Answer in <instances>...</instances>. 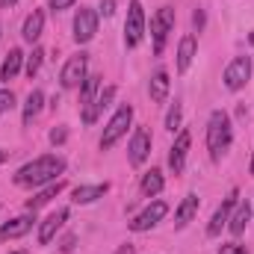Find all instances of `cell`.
<instances>
[{
	"mask_svg": "<svg viewBox=\"0 0 254 254\" xmlns=\"http://www.w3.org/2000/svg\"><path fill=\"white\" fill-rule=\"evenodd\" d=\"M63 172H65V160L60 154H48V157L30 160L27 166H21V169L15 172V184H18V187H48V184H54Z\"/></svg>",
	"mask_w": 254,
	"mask_h": 254,
	"instance_id": "6da1fadb",
	"label": "cell"
},
{
	"mask_svg": "<svg viewBox=\"0 0 254 254\" xmlns=\"http://www.w3.org/2000/svg\"><path fill=\"white\" fill-rule=\"evenodd\" d=\"M231 139H234L231 116L225 110H213L210 113V122H207V151H210V160L213 163H219L225 157V151L231 148Z\"/></svg>",
	"mask_w": 254,
	"mask_h": 254,
	"instance_id": "7a4b0ae2",
	"label": "cell"
},
{
	"mask_svg": "<svg viewBox=\"0 0 254 254\" xmlns=\"http://www.w3.org/2000/svg\"><path fill=\"white\" fill-rule=\"evenodd\" d=\"M172 27H175V9H172V6H160V9L151 15V39H154V54H157V57L163 54Z\"/></svg>",
	"mask_w": 254,
	"mask_h": 254,
	"instance_id": "3957f363",
	"label": "cell"
},
{
	"mask_svg": "<svg viewBox=\"0 0 254 254\" xmlns=\"http://www.w3.org/2000/svg\"><path fill=\"white\" fill-rule=\"evenodd\" d=\"M133 122V107L125 104V107H119V113L110 119V125L104 127V136H101V151H110L122 136L127 133V127Z\"/></svg>",
	"mask_w": 254,
	"mask_h": 254,
	"instance_id": "277c9868",
	"label": "cell"
},
{
	"mask_svg": "<svg viewBox=\"0 0 254 254\" xmlns=\"http://www.w3.org/2000/svg\"><path fill=\"white\" fill-rule=\"evenodd\" d=\"M142 39H145V9H142V0H130L125 18V45L136 48Z\"/></svg>",
	"mask_w": 254,
	"mask_h": 254,
	"instance_id": "5b68a950",
	"label": "cell"
},
{
	"mask_svg": "<svg viewBox=\"0 0 254 254\" xmlns=\"http://www.w3.org/2000/svg\"><path fill=\"white\" fill-rule=\"evenodd\" d=\"M151 145H154L151 130L145 125H139L133 130V136H130V145H127V160H130V166H142V163L151 157Z\"/></svg>",
	"mask_w": 254,
	"mask_h": 254,
	"instance_id": "8992f818",
	"label": "cell"
},
{
	"mask_svg": "<svg viewBox=\"0 0 254 254\" xmlns=\"http://www.w3.org/2000/svg\"><path fill=\"white\" fill-rule=\"evenodd\" d=\"M86 71H89V57H86V54H74V57H68L63 74H60L63 89H80V86H83V80L89 77Z\"/></svg>",
	"mask_w": 254,
	"mask_h": 254,
	"instance_id": "52a82bcc",
	"label": "cell"
},
{
	"mask_svg": "<svg viewBox=\"0 0 254 254\" xmlns=\"http://www.w3.org/2000/svg\"><path fill=\"white\" fill-rule=\"evenodd\" d=\"M98 33V12L89 9V6H80L77 15H74V42L77 45H86L92 42Z\"/></svg>",
	"mask_w": 254,
	"mask_h": 254,
	"instance_id": "ba28073f",
	"label": "cell"
},
{
	"mask_svg": "<svg viewBox=\"0 0 254 254\" xmlns=\"http://www.w3.org/2000/svg\"><path fill=\"white\" fill-rule=\"evenodd\" d=\"M166 213H169V204H166V201H151V204L130 222V231H133V234H145V231H151L154 225H160V222L166 219Z\"/></svg>",
	"mask_w": 254,
	"mask_h": 254,
	"instance_id": "9c48e42d",
	"label": "cell"
},
{
	"mask_svg": "<svg viewBox=\"0 0 254 254\" xmlns=\"http://www.w3.org/2000/svg\"><path fill=\"white\" fill-rule=\"evenodd\" d=\"M98 92H101V77H95V74H89L86 80H83V86H80V107H83V125H95L98 122V116H95V98H98Z\"/></svg>",
	"mask_w": 254,
	"mask_h": 254,
	"instance_id": "30bf717a",
	"label": "cell"
},
{
	"mask_svg": "<svg viewBox=\"0 0 254 254\" xmlns=\"http://www.w3.org/2000/svg\"><path fill=\"white\" fill-rule=\"evenodd\" d=\"M249 80H252V60H249V57H237V60H231V65L225 68V89L240 92Z\"/></svg>",
	"mask_w": 254,
	"mask_h": 254,
	"instance_id": "8fae6325",
	"label": "cell"
},
{
	"mask_svg": "<svg viewBox=\"0 0 254 254\" xmlns=\"http://www.w3.org/2000/svg\"><path fill=\"white\" fill-rule=\"evenodd\" d=\"M237 198H240V192L231 190V195L216 207V213H213V219H210V225H207V237H219L222 228H228V219H231V210L237 207Z\"/></svg>",
	"mask_w": 254,
	"mask_h": 254,
	"instance_id": "7c38bea8",
	"label": "cell"
},
{
	"mask_svg": "<svg viewBox=\"0 0 254 254\" xmlns=\"http://www.w3.org/2000/svg\"><path fill=\"white\" fill-rule=\"evenodd\" d=\"M190 130H178V139H175V145H172V151H169V169L175 172V175H181L184 172V166H187V154H190Z\"/></svg>",
	"mask_w": 254,
	"mask_h": 254,
	"instance_id": "4fadbf2b",
	"label": "cell"
},
{
	"mask_svg": "<svg viewBox=\"0 0 254 254\" xmlns=\"http://www.w3.org/2000/svg\"><path fill=\"white\" fill-rule=\"evenodd\" d=\"M65 219H68V207H60V210H54V213L42 222V228H39V246H48V243L60 234V228L65 225Z\"/></svg>",
	"mask_w": 254,
	"mask_h": 254,
	"instance_id": "5bb4252c",
	"label": "cell"
},
{
	"mask_svg": "<svg viewBox=\"0 0 254 254\" xmlns=\"http://www.w3.org/2000/svg\"><path fill=\"white\" fill-rule=\"evenodd\" d=\"M33 225H36V213H24V216H18V219L6 222V225L0 228V240H18V237L30 234V231H33Z\"/></svg>",
	"mask_w": 254,
	"mask_h": 254,
	"instance_id": "9a60e30c",
	"label": "cell"
},
{
	"mask_svg": "<svg viewBox=\"0 0 254 254\" xmlns=\"http://www.w3.org/2000/svg\"><path fill=\"white\" fill-rule=\"evenodd\" d=\"M198 207H201V201H198V195L190 192L184 201H181V207L175 210V228H187L192 219H195V213H198Z\"/></svg>",
	"mask_w": 254,
	"mask_h": 254,
	"instance_id": "2e32d148",
	"label": "cell"
},
{
	"mask_svg": "<svg viewBox=\"0 0 254 254\" xmlns=\"http://www.w3.org/2000/svg\"><path fill=\"white\" fill-rule=\"evenodd\" d=\"M42 30H45V12H42V9H33V12L27 15L24 27H21V36H24V42L33 45V42H39Z\"/></svg>",
	"mask_w": 254,
	"mask_h": 254,
	"instance_id": "e0dca14e",
	"label": "cell"
},
{
	"mask_svg": "<svg viewBox=\"0 0 254 254\" xmlns=\"http://www.w3.org/2000/svg\"><path fill=\"white\" fill-rule=\"evenodd\" d=\"M169 86H172L169 74H166L163 68L154 71V77H151V83H148V95H151V101H154V104H166V98H169Z\"/></svg>",
	"mask_w": 254,
	"mask_h": 254,
	"instance_id": "ac0fdd59",
	"label": "cell"
},
{
	"mask_svg": "<svg viewBox=\"0 0 254 254\" xmlns=\"http://www.w3.org/2000/svg\"><path fill=\"white\" fill-rule=\"evenodd\" d=\"M63 190H65V181H54V184H48L42 192H36L33 198H27V210H30V213H36L39 207H45L51 198H57Z\"/></svg>",
	"mask_w": 254,
	"mask_h": 254,
	"instance_id": "d6986e66",
	"label": "cell"
},
{
	"mask_svg": "<svg viewBox=\"0 0 254 254\" xmlns=\"http://www.w3.org/2000/svg\"><path fill=\"white\" fill-rule=\"evenodd\" d=\"M107 192H110V184H92V187H77V190L71 192V201H74V204H92V201L104 198Z\"/></svg>",
	"mask_w": 254,
	"mask_h": 254,
	"instance_id": "ffe728a7",
	"label": "cell"
},
{
	"mask_svg": "<svg viewBox=\"0 0 254 254\" xmlns=\"http://www.w3.org/2000/svg\"><path fill=\"white\" fill-rule=\"evenodd\" d=\"M21 63H24V54H21V48H12V51L6 54L3 65H0V80H3V83L15 80V77H18V71H21Z\"/></svg>",
	"mask_w": 254,
	"mask_h": 254,
	"instance_id": "44dd1931",
	"label": "cell"
},
{
	"mask_svg": "<svg viewBox=\"0 0 254 254\" xmlns=\"http://www.w3.org/2000/svg\"><path fill=\"white\" fill-rule=\"evenodd\" d=\"M195 51H198L195 36H184V39H181V45H178V71H181V74H184V71H190L192 60H195Z\"/></svg>",
	"mask_w": 254,
	"mask_h": 254,
	"instance_id": "7402d4cb",
	"label": "cell"
},
{
	"mask_svg": "<svg viewBox=\"0 0 254 254\" xmlns=\"http://www.w3.org/2000/svg\"><path fill=\"white\" fill-rule=\"evenodd\" d=\"M163 187H166V181H163V172H160V169H151L148 175H142L139 190H142L145 198H157V195L163 192Z\"/></svg>",
	"mask_w": 254,
	"mask_h": 254,
	"instance_id": "603a6c76",
	"label": "cell"
},
{
	"mask_svg": "<svg viewBox=\"0 0 254 254\" xmlns=\"http://www.w3.org/2000/svg\"><path fill=\"white\" fill-rule=\"evenodd\" d=\"M42 104H45V95L39 92V89H33L30 95H27V104H24V116H21V122L24 127H30L36 119H39V113H42Z\"/></svg>",
	"mask_w": 254,
	"mask_h": 254,
	"instance_id": "cb8c5ba5",
	"label": "cell"
},
{
	"mask_svg": "<svg viewBox=\"0 0 254 254\" xmlns=\"http://www.w3.org/2000/svg\"><path fill=\"white\" fill-rule=\"evenodd\" d=\"M249 219H252V210H249V204H237V210H234V213H231V219H228V231H231L234 237H240V234L246 231Z\"/></svg>",
	"mask_w": 254,
	"mask_h": 254,
	"instance_id": "d4e9b609",
	"label": "cell"
},
{
	"mask_svg": "<svg viewBox=\"0 0 254 254\" xmlns=\"http://www.w3.org/2000/svg\"><path fill=\"white\" fill-rule=\"evenodd\" d=\"M113 98H116V86H101V92H98V98H95V116H101V113L113 104Z\"/></svg>",
	"mask_w": 254,
	"mask_h": 254,
	"instance_id": "484cf974",
	"label": "cell"
},
{
	"mask_svg": "<svg viewBox=\"0 0 254 254\" xmlns=\"http://www.w3.org/2000/svg\"><path fill=\"white\" fill-rule=\"evenodd\" d=\"M42 63H45V51H42V48H33V54L27 57V65H24V71H27V77H30V80L39 74Z\"/></svg>",
	"mask_w": 254,
	"mask_h": 254,
	"instance_id": "4316f807",
	"label": "cell"
},
{
	"mask_svg": "<svg viewBox=\"0 0 254 254\" xmlns=\"http://www.w3.org/2000/svg\"><path fill=\"white\" fill-rule=\"evenodd\" d=\"M181 122H184V107H181V101H175L172 110H169V116H166V130L169 133L181 130Z\"/></svg>",
	"mask_w": 254,
	"mask_h": 254,
	"instance_id": "83f0119b",
	"label": "cell"
},
{
	"mask_svg": "<svg viewBox=\"0 0 254 254\" xmlns=\"http://www.w3.org/2000/svg\"><path fill=\"white\" fill-rule=\"evenodd\" d=\"M15 110V95H12V89H0V116H6V113H12Z\"/></svg>",
	"mask_w": 254,
	"mask_h": 254,
	"instance_id": "f1b7e54d",
	"label": "cell"
},
{
	"mask_svg": "<svg viewBox=\"0 0 254 254\" xmlns=\"http://www.w3.org/2000/svg\"><path fill=\"white\" fill-rule=\"evenodd\" d=\"M65 139H68V130H65L63 125H60V127H54V130H51V142H54V145H63Z\"/></svg>",
	"mask_w": 254,
	"mask_h": 254,
	"instance_id": "f546056e",
	"label": "cell"
},
{
	"mask_svg": "<svg viewBox=\"0 0 254 254\" xmlns=\"http://www.w3.org/2000/svg\"><path fill=\"white\" fill-rule=\"evenodd\" d=\"M219 254H249V252H246L240 243H225V246L219 249Z\"/></svg>",
	"mask_w": 254,
	"mask_h": 254,
	"instance_id": "4dcf8cb0",
	"label": "cell"
},
{
	"mask_svg": "<svg viewBox=\"0 0 254 254\" xmlns=\"http://www.w3.org/2000/svg\"><path fill=\"white\" fill-rule=\"evenodd\" d=\"M48 3H51L54 12H63V9H68V6H74V0H48Z\"/></svg>",
	"mask_w": 254,
	"mask_h": 254,
	"instance_id": "1f68e13d",
	"label": "cell"
},
{
	"mask_svg": "<svg viewBox=\"0 0 254 254\" xmlns=\"http://www.w3.org/2000/svg\"><path fill=\"white\" fill-rule=\"evenodd\" d=\"M74 243H77V237H74V234H68V237L63 240V246H60V249L68 254V252H74Z\"/></svg>",
	"mask_w": 254,
	"mask_h": 254,
	"instance_id": "d6a6232c",
	"label": "cell"
},
{
	"mask_svg": "<svg viewBox=\"0 0 254 254\" xmlns=\"http://www.w3.org/2000/svg\"><path fill=\"white\" fill-rule=\"evenodd\" d=\"M113 6H116V3H113V0H101V15H107V18H110V15H113V12H116V9H113Z\"/></svg>",
	"mask_w": 254,
	"mask_h": 254,
	"instance_id": "836d02e7",
	"label": "cell"
},
{
	"mask_svg": "<svg viewBox=\"0 0 254 254\" xmlns=\"http://www.w3.org/2000/svg\"><path fill=\"white\" fill-rule=\"evenodd\" d=\"M192 24H195V30H201V27H204V12H201V9L192 15Z\"/></svg>",
	"mask_w": 254,
	"mask_h": 254,
	"instance_id": "e575fe53",
	"label": "cell"
},
{
	"mask_svg": "<svg viewBox=\"0 0 254 254\" xmlns=\"http://www.w3.org/2000/svg\"><path fill=\"white\" fill-rule=\"evenodd\" d=\"M15 3H18V0H0V6H3V9H12Z\"/></svg>",
	"mask_w": 254,
	"mask_h": 254,
	"instance_id": "d590c367",
	"label": "cell"
},
{
	"mask_svg": "<svg viewBox=\"0 0 254 254\" xmlns=\"http://www.w3.org/2000/svg\"><path fill=\"white\" fill-rule=\"evenodd\" d=\"M6 160H9V151H3V148H0V166H3Z\"/></svg>",
	"mask_w": 254,
	"mask_h": 254,
	"instance_id": "8d00e7d4",
	"label": "cell"
},
{
	"mask_svg": "<svg viewBox=\"0 0 254 254\" xmlns=\"http://www.w3.org/2000/svg\"><path fill=\"white\" fill-rule=\"evenodd\" d=\"M249 172H252V178H254V151H252V166H249Z\"/></svg>",
	"mask_w": 254,
	"mask_h": 254,
	"instance_id": "74e56055",
	"label": "cell"
},
{
	"mask_svg": "<svg viewBox=\"0 0 254 254\" xmlns=\"http://www.w3.org/2000/svg\"><path fill=\"white\" fill-rule=\"evenodd\" d=\"M249 42H252V45H254V30H252V33H249Z\"/></svg>",
	"mask_w": 254,
	"mask_h": 254,
	"instance_id": "f35d334b",
	"label": "cell"
},
{
	"mask_svg": "<svg viewBox=\"0 0 254 254\" xmlns=\"http://www.w3.org/2000/svg\"><path fill=\"white\" fill-rule=\"evenodd\" d=\"M15 254H27V252H15Z\"/></svg>",
	"mask_w": 254,
	"mask_h": 254,
	"instance_id": "ab89813d",
	"label": "cell"
}]
</instances>
